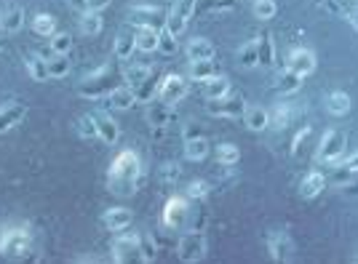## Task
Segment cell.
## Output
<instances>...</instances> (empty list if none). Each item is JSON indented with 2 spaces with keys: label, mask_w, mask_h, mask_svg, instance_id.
Here are the masks:
<instances>
[{
  "label": "cell",
  "mask_w": 358,
  "mask_h": 264,
  "mask_svg": "<svg viewBox=\"0 0 358 264\" xmlns=\"http://www.w3.org/2000/svg\"><path fill=\"white\" fill-rule=\"evenodd\" d=\"M142 184V158L134 149H120L107 168V190L118 198H131Z\"/></svg>",
  "instance_id": "6da1fadb"
},
{
  "label": "cell",
  "mask_w": 358,
  "mask_h": 264,
  "mask_svg": "<svg viewBox=\"0 0 358 264\" xmlns=\"http://www.w3.org/2000/svg\"><path fill=\"white\" fill-rule=\"evenodd\" d=\"M32 254V233L27 224H6L0 233V256L22 262Z\"/></svg>",
  "instance_id": "7a4b0ae2"
},
{
  "label": "cell",
  "mask_w": 358,
  "mask_h": 264,
  "mask_svg": "<svg viewBox=\"0 0 358 264\" xmlns=\"http://www.w3.org/2000/svg\"><path fill=\"white\" fill-rule=\"evenodd\" d=\"M345 152H348V136H345V131L329 129L321 136V145H318L315 158H318V163H324V166H337L345 158Z\"/></svg>",
  "instance_id": "3957f363"
},
{
  "label": "cell",
  "mask_w": 358,
  "mask_h": 264,
  "mask_svg": "<svg viewBox=\"0 0 358 264\" xmlns=\"http://www.w3.org/2000/svg\"><path fill=\"white\" fill-rule=\"evenodd\" d=\"M206 249H209V243H206L203 230H190V233H185L179 237L177 256L179 262L185 264H198L206 259Z\"/></svg>",
  "instance_id": "277c9868"
},
{
  "label": "cell",
  "mask_w": 358,
  "mask_h": 264,
  "mask_svg": "<svg viewBox=\"0 0 358 264\" xmlns=\"http://www.w3.org/2000/svg\"><path fill=\"white\" fill-rule=\"evenodd\" d=\"M115 88V78H113V67L105 64L99 67L94 75H89L83 83H80V96L83 99H102L110 91Z\"/></svg>",
  "instance_id": "5b68a950"
},
{
  "label": "cell",
  "mask_w": 358,
  "mask_h": 264,
  "mask_svg": "<svg viewBox=\"0 0 358 264\" xmlns=\"http://www.w3.org/2000/svg\"><path fill=\"white\" fill-rule=\"evenodd\" d=\"M166 16H169V11L161 8V6H145V3H139V6H131V8H129V24H134V27L164 29Z\"/></svg>",
  "instance_id": "8992f818"
},
{
  "label": "cell",
  "mask_w": 358,
  "mask_h": 264,
  "mask_svg": "<svg viewBox=\"0 0 358 264\" xmlns=\"http://www.w3.org/2000/svg\"><path fill=\"white\" fill-rule=\"evenodd\" d=\"M195 8H198V0H174V6L169 8V16H166V29L174 38H179L190 24Z\"/></svg>",
  "instance_id": "52a82bcc"
},
{
  "label": "cell",
  "mask_w": 358,
  "mask_h": 264,
  "mask_svg": "<svg viewBox=\"0 0 358 264\" xmlns=\"http://www.w3.org/2000/svg\"><path fill=\"white\" fill-rule=\"evenodd\" d=\"M246 99L241 94H227L220 99H206V112L211 117H243L246 112Z\"/></svg>",
  "instance_id": "ba28073f"
},
{
  "label": "cell",
  "mask_w": 358,
  "mask_h": 264,
  "mask_svg": "<svg viewBox=\"0 0 358 264\" xmlns=\"http://www.w3.org/2000/svg\"><path fill=\"white\" fill-rule=\"evenodd\" d=\"M187 91H190V80L185 78V75H166L164 80H161V88H158V99L166 104H174L177 107L185 96H187Z\"/></svg>",
  "instance_id": "9c48e42d"
},
{
  "label": "cell",
  "mask_w": 358,
  "mask_h": 264,
  "mask_svg": "<svg viewBox=\"0 0 358 264\" xmlns=\"http://www.w3.org/2000/svg\"><path fill=\"white\" fill-rule=\"evenodd\" d=\"M110 256H113V262L118 264H129V262H136L139 259V235H131V233H118V237L113 240V246H110Z\"/></svg>",
  "instance_id": "30bf717a"
},
{
  "label": "cell",
  "mask_w": 358,
  "mask_h": 264,
  "mask_svg": "<svg viewBox=\"0 0 358 264\" xmlns=\"http://www.w3.org/2000/svg\"><path fill=\"white\" fill-rule=\"evenodd\" d=\"M268 254L273 262H292L294 259V240L284 230H273V233H268Z\"/></svg>",
  "instance_id": "8fae6325"
},
{
  "label": "cell",
  "mask_w": 358,
  "mask_h": 264,
  "mask_svg": "<svg viewBox=\"0 0 358 264\" xmlns=\"http://www.w3.org/2000/svg\"><path fill=\"white\" fill-rule=\"evenodd\" d=\"M22 27H24V8L14 0L0 3V32L3 35H16Z\"/></svg>",
  "instance_id": "7c38bea8"
},
{
  "label": "cell",
  "mask_w": 358,
  "mask_h": 264,
  "mask_svg": "<svg viewBox=\"0 0 358 264\" xmlns=\"http://www.w3.org/2000/svg\"><path fill=\"white\" fill-rule=\"evenodd\" d=\"M190 219V200L187 198H169L164 208V224L169 230H179L185 221Z\"/></svg>",
  "instance_id": "4fadbf2b"
},
{
  "label": "cell",
  "mask_w": 358,
  "mask_h": 264,
  "mask_svg": "<svg viewBox=\"0 0 358 264\" xmlns=\"http://www.w3.org/2000/svg\"><path fill=\"white\" fill-rule=\"evenodd\" d=\"M94 123H96V133H99V142H102V145H110V147L118 145L120 126L115 123V117L110 115L107 110H99V112H94Z\"/></svg>",
  "instance_id": "5bb4252c"
},
{
  "label": "cell",
  "mask_w": 358,
  "mask_h": 264,
  "mask_svg": "<svg viewBox=\"0 0 358 264\" xmlns=\"http://www.w3.org/2000/svg\"><path fill=\"white\" fill-rule=\"evenodd\" d=\"M286 67L294 70L297 75H302V78H308V75L315 73V54L310 48H294L289 54V59H286Z\"/></svg>",
  "instance_id": "9a60e30c"
},
{
  "label": "cell",
  "mask_w": 358,
  "mask_h": 264,
  "mask_svg": "<svg viewBox=\"0 0 358 264\" xmlns=\"http://www.w3.org/2000/svg\"><path fill=\"white\" fill-rule=\"evenodd\" d=\"M177 120V110H174V104H166V102H155L148 107V123L152 129H166V126H171Z\"/></svg>",
  "instance_id": "2e32d148"
},
{
  "label": "cell",
  "mask_w": 358,
  "mask_h": 264,
  "mask_svg": "<svg viewBox=\"0 0 358 264\" xmlns=\"http://www.w3.org/2000/svg\"><path fill=\"white\" fill-rule=\"evenodd\" d=\"M102 224H105L110 233H123L134 224V214L123 205H115V208H107L105 217H102Z\"/></svg>",
  "instance_id": "e0dca14e"
},
{
  "label": "cell",
  "mask_w": 358,
  "mask_h": 264,
  "mask_svg": "<svg viewBox=\"0 0 358 264\" xmlns=\"http://www.w3.org/2000/svg\"><path fill=\"white\" fill-rule=\"evenodd\" d=\"M27 117V107L22 102H6L0 104V133L16 129Z\"/></svg>",
  "instance_id": "ac0fdd59"
},
{
  "label": "cell",
  "mask_w": 358,
  "mask_h": 264,
  "mask_svg": "<svg viewBox=\"0 0 358 264\" xmlns=\"http://www.w3.org/2000/svg\"><path fill=\"white\" fill-rule=\"evenodd\" d=\"M136 104V88H131L129 83H123V86H115L110 94H107V107L110 110H131Z\"/></svg>",
  "instance_id": "d6986e66"
},
{
  "label": "cell",
  "mask_w": 358,
  "mask_h": 264,
  "mask_svg": "<svg viewBox=\"0 0 358 264\" xmlns=\"http://www.w3.org/2000/svg\"><path fill=\"white\" fill-rule=\"evenodd\" d=\"M302 75H297L294 70H289V67H284L281 73L273 78V88L281 94V96H292V94H297L299 88H302Z\"/></svg>",
  "instance_id": "ffe728a7"
},
{
  "label": "cell",
  "mask_w": 358,
  "mask_h": 264,
  "mask_svg": "<svg viewBox=\"0 0 358 264\" xmlns=\"http://www.w3.org/2000/svg\"><path fill=\"white\" fill-rule=\"evenodd\" d=\"M220 64H217V59H193L190 61V67H187V75L198 80V83H203V80H209L214 75H220Z\"/></svg>",
  "instance_id": "44dd1931"
},
{
  "label": "cell",
  "mask_w": 358,
  "mask_h": 264,
  "mask_svg": "<svg viewBox=\"0 0 358 264\" xmlns=\"http://www.w3.org/2000/svg\"><path fill=\"white\" fill-rule=\"evenodd\" d=\"M324 190H327V176L321 174V171H310V174L302 179V184H299V195L305 200H313Z\"/></svg>",
  "instance_id": "7402d4cb"
},
{
  "label": "cell",
  "mask_w": 358,
  "mask_h": 264,
  "mask_svg": "<svg viewBox=\"0 0 358 264\" xmlns=\"http://www.w3.org/2000/svg\"><path fill=\"white\" fill-rule=\"evenodd\" d=\"M113 51H115V59H120V61H126V59L134 57V51H136V27L118 32Z\"/></svg>",
  "instance_id": "603a6c76"
},
{
  "label": "cell",
  "mask_w": 358,
  "mask_h": 264,
  "mask_svg": "<svg viewBox=\"0 0 358 264\" xmlns=\"http://www.w3.org/2000/svg\"><path fill=\"white\" fill-rule=\"evenodd\" d=\"M206 155H209V142L203 136H190L187 133V139H185V158L193 163H201L206 161Z\"/></svg>",
  "instance_id": "cb8c5ba5"
},
{
  "label": "cell",
  "mask_w": 358,
  "mask_h": 264,
  "mask_svg": "<svg viewBox=\"0 0 358 264\" xmlns=\"http://www.w3.org/2000/svg\"><path fill=\"white\" fill-rule=\"evenodd\" d=\"M243 123L249 131H265L270 126V112L265 107H246L243 112Z\"/></svg>",
  "instance_id": "d4e9b609"
},
{
  "label": "cell",
  "mask_w": 358,
  "mask_h": 264,
  "mask_svg": "<svg viewBox=\"0 0 358 264\" xmlns=\"http://www.w3.org/2000/svg\"><path fill=\"white\" fill-rule=\"evenodd\" d=\"M201 91H203L206 99H220V96H227V94H230V80L220 73V75H214V78H209V80H203V83H201Z\"/></svg>",
  "instance_id": "484cf974"
},
{
  "label": "cell",
  "mask_w": 358,
  "mask_h": 264,
  "mask_svg": "<svg viewBox=\"0 0 358 264\" xmlns=\"http://www.w3.org/2000/svg\"><path fill=\"white\" fill-rule=\"evenodd\" d=\"M24 67H27V73H30L32 80H38V83H45V80L51 78L43 54H27V57H24Z\"/></svg>",
  "instance_id": "4316f807"
},
{
  "label": "cell",
  "mask_w": 358,
  "mask_h": 264,
  "mask_svg": "<svg viewBox=\"0 0 358 264\" xmlns=\"http://www.w3.org/2000/svg\"><path fill=\"white\" fill-rule=\"evenodd\" d=\"M45 64H48V75L51 78H67L70 75V59L67 54H54V51H43Z\"/></svg>",
  "instance_id": "83f0119b"
},
{
  "label": "cell",
  "mask_w": 358,
  "mask_h": 264,
  "mask_svg": "<svg viewBox=\"0 0 358 264\" xmlns=\"http://www.w3.org/2000/svg\"><path fill=\"white\" fill-rule=\"evenodd\" d=\"M185 54H187L190 61L193 59H214V43L209 38H193L190 43L185 45Z\"/></svg>",
  "instance_id": "f1b7e54d"
},
{
  "label": "cell",
  "mask_w": 358,
  "mask_h": 264,
  "mask_svg": "<svg viewBox=\"0 0 358 264\" xmlns=\"http://www.w3.org/2000/svg\"><path fill=\"white\" fill-rule=\"evenodd\" d=\"M292 120H294V107H292V104L281 102L273 107V112H270V126H273V129L284 131L286 126H292Z\"/></svg>",
  "instance_id": "f546056e"
},
{
  "label": "cell",
  "mask_w": 358,
  "mask_h": 264,
  "mask_svg": "<svg viewBox=\"0 0 358 264\" xmlns=\"http://www.w3.org/2000/svg\"><path fill=\"white\" fill-rule=\"evenodd\" d=\"M158 32H161V29L136 27V48H139L142 54H152V51H158Z\"/></svg>",
  "instance_id": "4dcf8cb0"
},
{
  "label": "cell",
  "mask_w": 358,
  "mask_h": 264,
  "mask_svg": "<svg viewBox=\"0 0 358 264\" xmlns=\"http://www.w3.org/2000/svg\"><path fill=\"white\" fill-rule=\"evenodd\" d=\"M350 96L345 94V91H331L327 96V110L331 112V115H337V117H343L350 112Z\"/></svg>",
  "instance_id": "1f68e13d"
},
{
  "label": "cell",
  "mask_w": 358,
  "mask_h": 264,
  "mask_svg": "<svg viewBox=\"0 0 358 264\" xmlns=\"http://www.w3.org/2000/svg\"><path fill=\"white\" fill-rule=\"evenodd\" d=\"M150 73H152V67H150V64H129V67L123 70V80H126L131 88H139L145 80H148Z\"/></svg>",
  "instance_id": "d6a6232c"
},
{
  "label": "cell",
  "mask_w": 358,
  "mask_h": 264,
  "mask_svg": "<svg viewBox=\"0 0 358 264\" xmlns=\"http://www.w3.org/2000/svg\"><path fill=\"white\" fill-rule=\"evenodd\" d=\"M259 45V67H273L275 64V43H273V35H259L257 38Z\"/></svg>",
  "instance_id": "836d02e7"
},
{
  "label": "cell",
  "mask_w": 358,
  "mask_h": 264,
  "mask_svg": "<svg viewBox=\"0 0 358 264\" xmlns=\"http://www.w3.org/2000/svg\"><path fill=\"white\" fill-rule=\"evenodd\" d=\"M139 259L145 264H152L158 259V243H155V237L150 233L139 235Z\"/></svg>",
  "instance_id": "e575fe53"
},
{
  "label": "cell",
  "mask_w": 358,
  "mask_h": 264,
  "mask_svg": "<svg viewBox=\"0 0 358 264\" xmlns=\"http://www.w3.org/2000/svg\"><path fill=\"white\" fill-rule=\"evenodd\" d=\"M158 88H161V83H158V75L150 73L148 80L136 88V102H152V99H158Z\"/></svg>",
  "instance_id": "d590c367"
},
{
  "label": "cell",
  "mask_w": 358,
  "mask_h": 264,
  "mask_svg": "<svg viewBox=\"0 0 358 264\" xmlns=\"http://www.w3.org/2000/svg\"><path fill=\"white\" fill-rule=\"evenodd\" d=\"M105 27V22H102V16L96 14V11H83L80 14V32L83 35H99Z\"/></svg>",
  "instance_id": "8d00e7d4"
},
{
  "label": "cell",
  "mask_w": 358,
  "mask_h": 264,
  "mask_svg": "<svg viewBox=\"0 0 358 264\" xmlns=\"http://www.w3.org/2000/svg\"><path fill=\"white\" fill-rule=\"evenodd\" d=\"M238 61L241 67H259V45H257V38L249 41L246 45H241Z\"/></svg>",
  "instance_id": "74e56055"
},
{
  "label": "cell",
  "mask_w": 358,
  "mask_h": 264,
  "mask_svg": "<svg viewBox=\"0 0 358 264\" xmlns=\"http://www.w3.org/2000/svg\"><path fill=\"white\" fill-rule=\"evenodd\" d=\"M179 176H182V166L174 161H169L161 166V171H158V182L164 184V187H174L179 182Z\"/></svg>",
  "instance_id": "f35d334b"
},
{
  "label": "cell",
  "mask_w": 358,
  "mask_h": 264,
  "mask_svg": "<svg viewBox=\"0 0 358 264\" xmlns=\"http://www.w3.org/2000/svg\"><path fill=\"white\" fill-rule=\"evenodd\" d=\"M32 29L41 35V38H51L57 32V19L51 14H35L32 19Z\"/></svg>",
  "instance_id": "ab89813d"
},
{
  "label": "cell",
  "mask_w": 358,
  "mask_h": 264,
  "mask_svg": "<svg viewBox=\"0 0 358 264\" xmlns=\"http://www.w3.org/2000/svg\"><path fill=\"white\" fill-rule=\"evenodd\" d=\"M75 131L80 139H86V142H94V139H99V133H96V123H94V112L91 115H83L78 117V123H75Z\"/></svg>",
  "instance_id": "60d3db41"
},
{
  "label": "cell",
  "mask_w": 358,
  "mask_h": 264,
  "mask_svg": "<svg viewBox=\"0 0 358 264\" xmlns=\"http://www.w3.org/2000/svg\"><path fill=\"white\" fill-rule=\"evenodd\" d=\"M217 161H220V166H238L241 149L230 142H224V145L217 147Z\"/></svg>",
  "instance_id": "b9f144b4"
},
{
  "label": "cell",
  "mask_w": 358,
  "mask_h": 264,
  "mask_svg": "<svg viewBox=\"0 0 358 264\" xmlns=\"http://www.w3.org/2000/svg\"><path fill=\"white\" fill-rule=\"evenodd\" d=\"M275 14H278L275 0H254V16H257L259 22H270Z\"/></svg>",
  "instance_id": "7bdbcfd3"
},
{
  "label": "cell",
  "mask_w": 358,
  "mask_h": 264,
  "mask_svg": "<svg viewBox=\"0 0 358 264\" xmlns=\"http://www.w3.org/2000/svg\"><path fill=\"white\" fill-rule=\"evenodd\" d=\"M70 48H73V35H67V32H54L51 35V51L54 54H70Z\"/></svg>",
  "instance_id": "ee69618b"
},
{
  "label": "cell",
  "mask_w": 358,
  "mask_h": 264,
  "mask_svg": "<svg viewBox=\"0 0 358 264\" xmlns=\"http://www.w3.org/2000/svg\"><path fill=\"white\" fill-rule=\"evenodd\" d=\"M209 190H211L209 182H201V179H195V182H190V184H187V192H185V198H187V200H203V198L209 195Z\"/></svg>",
  "instance_id": "f6af8a7d"
},
{
  "label": "cell",
  "mask_w": 358,
  "mask_h": 264,
  "mask_svg": "<svg viewBox=\"0 0 358 264\" xmlns=\"http://www.w3.org/2000/svg\"><path fill=\"white\" fill-rule=\"evenodd\" d=\"M158 51L166 54V57H171V54H177V38L169 32V29H161L158 32Z\"/></svg>",
  "instance_id": "bcb514c9"
},
{
  "label": "cell",
  "mask_w": 358,
  "mask_h": 264,
  "mask_svg": "<svg viewBox=\"0 0 358 264\" xmlns=\"http://www.w3.org/2000/svg\"><path fill=\"white\" fill-rule=\"evenodd\" d=\"M203 8L211 11V14H227V11L236 8V0H206Z\"/></svg>",
  "instance_id": "7dc6e473"
},
{
  "label": "cell",
  "mask_w": 358,
  "mask_h": 264,
  "mask_svg": "<svg viewBox=\"0 0 358 264\" xmlns=\"http://www.w3.org/2000/svg\"><path fill=\"white\" fill-rule=\"evenodd\" d=\"M310 139V126L308 129H302V131L294 136V145H292V155L294 158H302V149H305V142Z\"/></svg>",
  "instance_id": "c3c4849f"
},
{
  "label": "cell",
  "mask_w": 358,
  "mask_h": 264,
  "mask_svg": "<svg viewBox=\"0 0 358 264\" xmlns=\"http://www.w3.org/2000/svg\"><path fill=\"white\" fill-rule=\"evenodd\" d=\"M110 3H113V0H86V11H96V14H102Z\"/></svg>",
  "instance_id": "681fc988"
},
{
  "label": "cell",
  "mask_w": 358,
  "mask_h": 264,
  "mask_svg": "<svg viewBox=\"0 0 358 264\" xmlns=\"http://www.w3.org/2000/svg\"><path fill=\"white\" fill-rule=\"evenodd\" d=\"M345 166V168H350L353 174H358V152H353L350 158H345V161H340Z\"/></svg>",
  "instance_id": "f907efd6"
},
{
  "label": "cell",
  "mask_w": 358,
  "mask_h": 264,
  "mask_svg": "<svg viewBox=\"0 0 358 264\" xmlns=\"http://www.w3.org/2000/svg\"><path fill=\"white\" fill-rule=\"evenodd\" d=\"M67 3H70V6H73L75 11H80V14H83V11H86V0H67Z\"/></svg>",
  "instance_id": "816d5d0a"
},
{
  "label": "cell",
  "mask_w": 358,
  "mask_h": 264,
  "mask_svg": "<svg viewBox=\"0 0 358 264\" xmlns=\"http://www.w3.org/2000/svg\"><path fill=\"white\" fill-rule=\"evenodd\" d=\"M348 22H350V24H353V29L358 32V6H356V11L348 16Z\"/></svg>",
  "instance_id": "f5cc1de1"
},
{
  "label": "cell",
  "mask_w": 358,
  "mask_h": 264,
  "mask_svg": "<svg viewBox=\"0 0 358 264\" xmlns=\"http://www.w3.org/2000/svg\"><path fill=\"white\" fill-rule=\"evenodd\" d=\"M3 48H6V38H0V54H3Z\"/></svg>",
  "instance_id": "db71d44e"
},
{
  "label": "cell",
  "mask_w": 358,
  "mask_h": 264,
  "mask_svg": "<svg viewBox=\"0 0 358 264\" xmlns=\"http://www.w3.org/2000/svg\"><path fill=\"white\" fill-rule=\"evenodd\" d=\"M356 262H358V259H356Z\"/></svg>",
  "instance_id": "11a10c76"
}]
</instances>
